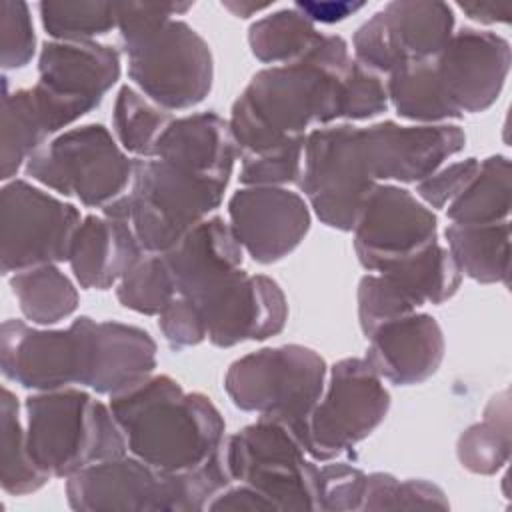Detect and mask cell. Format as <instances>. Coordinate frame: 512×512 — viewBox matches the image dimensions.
<instances>
[{"mask_svg": "<svg viewBox=\"0 0 512 512\" xmlns=\"http://www.w3.org/2000/svg\"><path fill=\"white\" fill-rule=\"evenodd\" d=\"M352 60L342 36L322 34L298 62L256 72L228 120L238 156L306 136L314 124L336 122L340 86Z\"/></svg>", "mask_w": 512, "mask_h": 512, "instance_id": "cell-1", "label": "cell"}, {"mask_svg": "<svg viewBox=\"0 0 512 512\" xmlns=\"http://www.w3.org/2000/svg\"><path fill=\"white\" fill-rule=\"evenodd\" d=\"M110 410L124 432L128 452L160 472H190L214 458L226 440L218 408L202 392H184L166 376L110 396Z\"/></svg>", "mask_w": 512, "mask_h": 512, "instance_id": "cell-2", "label": "cell"}, {"mask_svg": "<svg viewBox=\"0 0 512 512\" xmlns=\"http://www.w3.org/2000/svg\"><path fill=\"white\" fill-rule=\"evenodd\" d=\"M224 446L190 472H160L136 456L90 464L66 478V500L78 512H198L232 484Z\"/></svg>", "mask_w": 512, "mask_h": 512, "instance_id": "cell-3", "label": "cell"}, {"mask_svg": "<svg viewBox=\"0 0 512 512\" xmlns=\"http://www.w3.org/2000/svg\"><path fill=\"white\" fill-rule=\"evenodd\" d=\"M26 444L32 460L50 478L124 456L128 444L110 406L80 388L34 392L24 402Z\"/></svg>", "mask_w": 512, "mask_h": 512, "instance_id": "cell-4", "label": "cell"}, {"mask_svg": "<svg viewBox=\"0 0 512 512\" xmlns=\"http://www.w3.org/2000/svg\"><path fill=\"white\" fill-rule=\"evenodd\" d=\"M226 186L160 158H134L130 190L102 214L126 218L144 252L164 254L222 204Z\"/></svg>", "mask_w": 512, "mask_h": 512, "instance_id": "cell-5", "label": "cell"}, {"mask_svg": "<svg viewBox=\"0 0 512 512\" xmlns=\"http://www.w3.org/2000/svg\"><path fill=\"white\" fill-rule=\"evenodd\" d=\"M324 358L302 344L260 348L234 360L224 390L244 412L268 416L290 426L304 444L308 418L326 386Z\"/></svg>", "mask_w": 512, "mask_h": 512, "instance_id": "cell-6", "label": "cell"}, {"mask_svg": "<svg viewBox=\"0 0 512 512\" xmlns=\"http://www.w3.org/2000/svg\"><path fill=\"white\" fill-rule=\"evenodd\" d=\"M224 458L232 480L260 492L274 510H316L320 466L284 422L258 416L226 436Z\"/></svg>", "mask_w": 512, "mask_h": 512, "instance_id": "cell-7", "label": "cell"}, {"mask_svg": "<svg viewBox=\"0 0 512 512\" xmlns=\"http://www.w3.org/2000/svg\"><path fill=\"white\" fill-rule=\"evenodd\" d=\"M24 172L46 188L78 198L86 208H106L132 182L134 160L102 124L70 128L38 148Z\"/></svg>", "mask_w": 512, "mask_h": 512, "instance_id": "cell-8", "label": "cell"}, {"mask_svg": "<svg viewBox=\"0 0 512 512\" xmlns=\"http://www.w3.org/2000/svg\"><path fill=\"white\" fill-rule=\"evenodd\" d=\"M390 394L364 358H342L328 374L314 406L304 448L316 462H330L368 438L386 418Z\"/></svg>", "mask_w": 512, "mask_h": 512, "instance_id": "cell-9", "label": "cell"}, {"mask_svg": "<svg viewBox=\"0 0 512 512\" xmlns=\"http://www.w3.org/2000/svg\"><path fill=\"white\" fill-rule=\"evenodd\" d=\"M360 128L320 126L306 134L300 192L318 220L334 230L352 232L370 190L378 184L366 166Z\"/></svg>", "mask_w": 512, "mask_h": 512, "instance_id": "cell-10", "label": "cell"}, {"mask_svg": "<svg viewBox=\"0 0 512 512\" xmlns=\"http://www.w3.org/2000/svg\"><path fill=\"white\" fill-rule=\"evenodd\" d=\"M82 222L74 204L14 178L0 190V268L4 276L42 264L68 262Z\"/></svg>", "mask_w": 512, "mask_h": 512, "instance_id": "cell-11", "label": "cell"}, {"mask_svg": "<svg viewBox=\"0 0 512 512\" xmlns=\"http://www.w3.org/2000/svg\"><path fill=\"white\" fill-rule=\"evenodd\" d=\"M124 52L130 80L168 112L194 108L212 90L210 46L184 20L172 18L156 34Z\"/></svg>", "mask_w": 512, "mask_h": 512, "instance_id": "cell-12", "label": "cell"}, {"mask_svg": "<svg viewBox=\"0 0 512 512\" xmlns=\"http://www.w3.org/2000/svg\"><path fill=\"white\" fill-rule=\"evenodd\" d=\"M96 320L78 316L66 330H42L4 320L0 330L2 376L32 392L86 386Z\"/></svg>", "mask_w": 512, "mask_h": 512, "instance_id": "cell-13", "label": "cell"}, {"mask_svg": "<svg viewBox=\"0 0 512 512\" xmlns=\"http://www.w3.org/2000/svg\"><path fill=\"white\" fill-rule=\"evenodd\" d=\"M452 34L454 10L446 2H388L354 32V60L388 76L402 64L436 56Z\"/></svg>", "mask_w": 512, "mask_h": 512, "instance_id": "cell-14", "label": "cell"}, {"mask_svg": "<svg viewBox=\"0 0 512 512\" xmlns=\"http://www.w3.org/2000/svg\"><path fill=\"white\" fill-rule=\"evenodd\" d=\"M352 232L358 262L368 272H382L438 242V220L406 188L376 184L364 200Z\"/></svg>", "mask_w": 512, "mask_h": 512, "instance_id": "cell-15", "label": "cell"}, {"mask_svg": "<svg viewBox=\"0 0 512 512\" xmlns=\"http://www.w3.org/2000/svg\"><path fill=\"white\" fill-rule=\"evenodd\" d=\"M510 44L496 32L460 28L430 58L440 94L456 120L488 110L510 70Z\"/></svg>", "mask_w": 512, "mask_h": 512, "instance_id": "cell-16", "label": "cell"}, {"mask_svg": "<svg viewBox=\"0 0 512 512\" xmlns=\"http://www.w3.org/2000/svg\"><path fill=\"white\" fill-rule=\"evenodd\" d=\"M230 230L258 264H274L294 252L310 230L308 202L280 186H244L228 200Z\"/></svg>", "mask_w": 512, "mask_h": 512, "instance_id": "cell-17", "label": "cell"}, {"mask_svg": "<svg viewBox=\"0 0 512 512\" xmlns=\"http://www.w3.org/2000/svg\"><path fill=\"white\" fill-rule=\"evenodd\" d=\"M358 132L366 166L376 182L418 184L466 144V134L456 124L400 126L384 120Z\"/></svg>", "mask_w": 512, "mask_h": 512, "instance_id": "cell-18", "label": "cell"}, {"mask_svg": "<svg viewBox=\"0 0 512 512\" xmlns=\"http://www.w3.org/2000/svg\"><path fill=\"white\" fill-rule=\"evenodd\" d=\"M208 340L230 348L248 340H266L284 330L288 302L276 280L240 270L198 304Z\"/></svg>", "mask_w": 512, "mask_h": 512, "instance_id": "cell-19", "label": "cell"}, {"mask_svg": "<svg viewBox=\"0 0 512 512\" xmlns=\"http://www.w3.org/2000/svg\"><path fill=\"white\" fill-rule=\"evenodd\" d=\"M0 112V178L8 182L14 180L16 172L38 148L90 110L80 102L50 92L38 82L32 88H20L14 92H10L4 82Z\"/></svg>", "mask_w": 512, "mask_h": 512, "instance_id": "cell-20", "label": "cell"}, {"mask_svg": "<svg viewBox=\"0 0 512 512\" xmlns=\"http://www.w3.org/2000/svg\"><path fill=\"white\" fill-rule=\"evenodd\" d=\"M178 296L200 304L242 268L244 250L230 224L208 216L196 224L174 248L162 254Z\"/></svg>", "mask_w": 512, "mask_h": 512, "instance_id": "cell-21", "label": "cell"}, {"mask_svg": "<svg viewBox=\"0 0 512 512\" xmlns=\"http://www.w3.org/2000/svg\"><path fill=\"white\" fill-rule=\"evenodd\" d=\"M444 334L430 314H408L378 326L368 336L364 360L386 382L414 386L426 382L442 364Z\"/></svg>", "mask_w": 512, "mask_h": 512, "instance_id": "cell-22", "label": "cell"}, {"mask_svg": "<svg viewBox=\"0 0 512 512\" xmlns=\"http://www.w3.org/2000/svg\"><path fill=\"white\" fill-rule=\"evenodd\" d=\"M120 54L96 40H50L38 56V84L94 110L120 80Z\"/></svg>", "mask_w": 512, "mask_h": 512, "instance_id": "cell-23", "label": "cell"}, {"mask_svg": "<svg viewBox=\"0 0 512 512\" xmlns=\"http://www.w3.org/2000/svg\"><path fill=\"white\" fill-rule=\"evenodd\" d=\"M144 254L126 218L88 214L82 218L68 264L76 282L86 290H108Z\"/></svg>", "mask_w": 512, "mask_h": 512, "instance_id": "cell-24", "label": "cell"}, {"mask_svg": "<svg viewBox=\"0 0 512 512\" xmlns=\"http://www.w3.org/2000/svg\"><path fill=\"white\" fill-rule=\"evenodd\" d=\"M154 158L198 176L230 182L238 150L222 116L196 112L170 122L156 144Z\"/></svg>", "mask_w": 512, "mask_h": 512, "instance_id": "cell-25", "label": "cell"}, {"mask_svg": "<svg viewBox=\"0 0 512 512\" xmlns=\"http://www.w3.org/2000/svg\"><path fill=\"white\" fill-rule=\"evenodd\" d=\"M156 342L130 324L102 320L92 332V360L86 388L114 396L154 374Z\"/></svg>", "mask_w": 512, "mask_h": 512, "instance_id": "cell-26", "label": "cell"}, {"mask_svg": "<svg viewBox=\"0 0 512 512\" xmlns=\"http://www.w3.org/2000/svg\"><path fill=\"white\" fill-rule=\"evenodd\" d=\"M448 252L460 274L480 284H508L510 222L450 224L444 230Z\"/></svg>", "mask_w": 512, "mask_h": 512, "instance_id": "cell-27", "label": "cell"}, {"mask_svg": "<svg viewBox=\"0 0 512 512\" xmlns=\"http://www.w3.org/2000/svg\"><path fill=\"white\" fill-rule=\"evenodd\" d=\"M378 274L388 276L414 308L450 300L462 282V274L448 248L438 242L390 264Z\"/></svg>", "mask_w": 512, "mask_h": 512, "instance_id": "cell-28", "label": "cell"}, {"mask_svg": "<svg viewBox=\"0 0 512 512\" xmlns=\"http://www.w3.org/2000/svg\"><path fill=\"white\" fill-rule=\"evenodd\" d=\"M10 288L24 318L38 326L58 324L78 308V290L56 264H42L12 274Z\"/></svg>", "mask_w": 512, "mask_h": 512, "instance_id": "cell-29", "label": "cell"}, {"mask_svg": "<svg viewBox=\"0 0 512 512\" xmlns=\"http://www.w3.org/2000/svg\"><path fill=\"white\" fill-rule=\"evenodd\" d=\"M510 196V160L502 154L488 156L470 184L448 204L446 216L452 224L502 222L510 216Z\"/></svg>", "mask_w": 512, "mask_h": 512, "instance_id": "cell-30", "label": "cell"}, {"mask_svg": "<svg viewBox=\"0 0 512 512\" xmlns=\"http://www.w3.org/2000/svg\"><path fill=\"white\" fill-rule=\"evenodd\" d=\"M320 36L322 32H318L314 22L302 12L296 8H282L250 26L248 46L256 60L282 66L304 58Z\"/></svg>", "mask_w": 512, "mask_h": 512, "instance_id": "cell-31", "label": "cell"}, {"mask_svg": "<svg viewBox=\"0 0 512 512\" xmlns=\"http://www.w3.org/2000/svg\"><path fill=\"white\" fill-rule=\"evenodd\" d=\"M460 464L482 476L496 474L510 458V400L508 390L496 394L484 408L482 422L468 426L456 446Z\"/></svg>", "mask_w": 512, "mask_h": 512, "instance_id": "cell-32", "label": "cell"}, {"mask_svg": "<svg viewBox=\"0 0 512 512\" xmlns=\"http://www.w3.org/2000/svg\"><path fill=\"white\" fill-rule=\"evenodd\" d=\"M386 92L388 102L400 118L418 124H444L446 120H456L440 94L430 58L402 64L390 72L386 78Z\"/></svg>", "mask_w": 512, "mask_h": 512, "instance_id": "cell-33", "label": "cell"}, {"mask_svg": "<svg viewBox=\"0 0 512 512\" xmlns=\"http://www.w3.org/2000/svg\"><path fill=\"white\" fill-rule=\"evenodd\" d=\"M0 484L6 494L24 496L40 490L50 476L36 466L26 444V426L20 420V404L6 386L0 398Z\"/></svg>", "mask_w": 512, "mask_h": 512, "instance_id": "cell-34", "label": "cell"}, {"mask_svg": "<svg viewBox=\"0 0 512 512\" xmlns=\"http://www.w3.org/2000/svg\"><path fill=\"white\" fill-rule=\"evenodd\" d=\"M172 120L168 110L154 104L140 90L128 84L120 86L112 110V128L126 154L154 158L156 144Z\"/></svg>", "mask_w": 512, "mask_h": 512, "instance_id": "cell-35", "label": "cell"}, {"mask_svg": "<svg viewBox=\"0 0 512 512\" xmlns=\"http://www.w3.org/2000/svg\"><path fill=\"white\" fill-rule=\"evenodd\" d=\"M176 296L178 292L162 254L144 252L116 286L118 302L144 316H160Z\"/></svg>", "mask_w": 512, "mask_h": 512, "instance_id": "cell-36", "label": "cell"}, {"mask_svg": "<svg viewBox=\"0 0 512 512\" xmlns=\"http://www.w3.org/2000/svg\"><path fill=\"white\" fill-rule=\"evenodd\" d=\"M38 10L52 40H94L116 28V2H40Z\"/></svg>", "mask_w": 512, "mask_h": 512, "instance_id": "cell-37", "label": "cell"}, {"mask_svg": "<svg viewBox=\"0 0 512 512\" xmlns=\"http://www.w3.org/2000/svg\"><path fill=\"white\" fill-rule=\"evenodd\" d=\"M418 508H450L440 486L410 478L398 480L388 472H372L366 476V490L360 510H418Z\"/></svg>", "mask_w": 512, "mask_h": 512, "instance_id": "cell-38", "label": "cell"}, {"mask_svg": "<svg viewBox=\"0 0 512 512\" xmlns=\"http://www.w3.org/2000/svg\"><path fill=\"white\" fill-rule=\"evenodd\" d=\"M304 144L306 136H298L274 148L240 156V184L280 188L298 184L304 166Z\"/></svg>", "mask_w": 512, "mask_h": 512, "instance_id": "cell-39", "label": "cell"}, {"mask_svg": "<svg viewBox=\"0 0 512 512\" xmlns=\"http://www.w3.org/2000/svg\"><path fill=\"white\" fill-rule=\"evenodd\" d=\"M386 80L382 74L352 60L338 100V120H370L388 108Z\"/></svg>", "mask_w": 512, "mask_h": 512, "instance_id": "cell-40", "label": "cell"}, {"mask_svg": "<svg viewBox=\"0 0 512 512\" xmlns=\"http://www.w3.org/2000/svg\"><path fill=\"white\" fill-rule=\"evenodd\" d=\"M416 308L384 274H366L358 284V322L368 338L378 326L408 316Z\"/></svg>", "mask_w": 512, "mask_h": 512, "instance_id": "cell-41", "label": "cell"}, {"mask_svg": "<svg viewBox=\"0 0 512 512\" xmlns=\"http://www.w3.org/2000/svg\"><path fill=\"white\" fill-rule=\"evenodd\" d=\"M192 8L190 2H116V28L128 50L156 34L174 16Z\"/></svg>", "mask_w": 512, "mask_h": 512, "instance_id": "cell-42", "label": "cell"}, {"mask_svg": "<svg viewBox=\"0 0 512 512\" xmlns=\"http://www.w3.org/2000/svg\"><path fill=\"white\" fill-rule=\"evenodd\" d=\"M366 472L348 462H328L320 466L316 510L352 512L362 508L366 490Z\"/></svg>", "mask_w": 512, "mask_h": 512, "instance_id": "cell-43", "label": "cell"}, {"mask_svg": "<svg viewBox=\"0 0 512 512\" xmlns=\"http://www.w3.org/2000/svg\"><path fill=\"white\" fill-rule=\"evenodd\" d=\"M36 52V34L26 2L4 0L0 4V62L4 70L30 64Z\"/></svg>", "mask_w": 512, "mask_h": 512, "instance_id": "cell-44", "label": "cell"}, {"mask_svg": "<svg viewBox=\"0 0 512 512\" xmlns=\"http://www.w3.org/2000/svg\"><path fill=\"white\" fill-rule=\"evenodd\" d=\"M158 328L174 350L198 346L208 338L206 322L198 304L176 296L158 316Z\"/></svg>", "mask_w": 512, "mask_h": 512, "instance_id": "cell-45", "label": "cell"}, {"mask_svg": "<svg viewBox=\"0 0 512 512\" xmlns=\"http://www.w3.org/2000/svg\"><path fill=\"white\" fill-rule=\"evenodd\" d=\"M478 168V158H466L448 166H440L436 172L416 184V194L426 202L428 208H446L470 184Z\"/></svg>", "mask_w": 512, "mask_h": 512, "instance_id": "cell-46", "label": "cell"}, {"mask_svg": "<svg viewBox=\"0 0 512 512\" xmlns=\"http://www.w3.org/2000/svg\"><path fill=\"white\" fill-rule=\"evenodd\" d=\"M208 510H248V512H272V504L254 488L246 484L228 486L212 498Z\"/></svg>", "mask_w": 512, "mask_h": 512, "instance_id": "cell-47", "label": "cell"}, {"mask_svg": "<svg viewBox=\"0 0 512 512\" xmlns=\"http://www.w3.org/2000/svg\"><path fill=\"white\" fill-rule=\"evenodd\" d=\"M364 6V2H296L294 8L298 12H302L310 22H322V24H334L340 22L344 18H348L350 14H354L356 10H360Z\"/></svg>", "mask_w": 512, "mask_h": 512, "instance_id": "cell-48", "label": "cell"}, {"mask_svg": "<svg viewBox=\"0 0 512 512\" xmlns=\"http://www.w3.org/2000/svg\"><path fill=\"white\" fill-rule=\"evenodd\" d=\"M458 8L480 24H508L510 8L490 2H458Z\"/></svg>", "mask_w": 512, "mask_h": 512, "instance_id": "cell-49", "label": "cell"}, {"mask_svg": "<svg viewBox=\"0 0 512 512\" xmlns=\"http://www.w3.org/2000/svg\"><path fill=\"white\" fill-rule=\"evenodd\" d=\"M224 8H228L234 16L238 18H248L252 16L254 12H260V10H266L270 8L272 4L270 2H264V4H254V2H222Z\"/></svg>", "mask_w": 512, "mask_h": 512, "instance_id": "cell-50", "label": "cell"}]
</instances>
